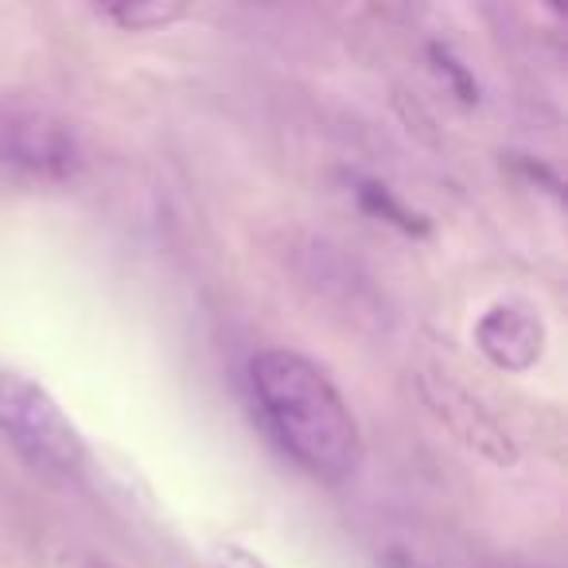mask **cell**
<instances>
[{
  "label": "cell",
  "mask_w": 568,
  "mask_h": 568,
  "mask_svg": "<svg viewBox=\"0 0 568 568\" xmlns=\"http://www.w3.org/2000/svg\"><path fill=\"white\" fill-rule=\"evenodd\" d=\"M250 386L265 428L308 475L343 483L363 464V433L347 397L312 358L265 347L250 358Z\"/></svg>",
  "instance_id": "cell-1"
},
{
  "label": "cell",
  "mask_w": 568,
  "mask_h": 568,
  "mask_svg": "<svg viewBox=\"0 0 568 568\" xmlns=\"http://www.w3.org/2000/svg\"><path fill=\"white\" fill-rule=\"evenodd\" d=\"M0 433L43 471L74 475L87 467V440L63 405L9 363H0Z\"/></svg>",
  "instance_id": "cell-2"
},
{
  "label": "cell",
  "mask_w": 568,
  "mask_h": 568,
  "mask_svg": "<svg viewBox=\"0 0 568 568\" xmlns=\"http://www.w3.org/2000/svg\"><path fill=\"white\" fill-rule=\"evenodd\" d=\"M0 160L20 168L32 180L63 183L79 175L82 144L63 121L48 118V113H20L0 125Z\"/></svg>",
  "instance_id": "cell-3"
},
{
  "label": "cell",
  "mask_w": 568,
  "mask_h": 568,
  "mask_svg": "<svg viewBox=\"0 0 568 568\" xmlns=\"http://www.w3.org/2000/svg\"><path fill=\"white\" fill-rule=\"evenodd\" d=\"M475 339H479L483 355L490 358L503 371H526V366L537 363L545 343V327L541 320L534 316L521 304H498L475 327Z\"/></svg>",
  "instance_id": "cell-4"
},
{
  "label": "cell",
  "mask_w": 568,
  "mask_h": 568,
  "mask_svg": "<svg viewBox=\"0 0 568 568\" xmlns=\"http://www.w3.org/2000/svg\"><path fill=\"white\" fill-rule=\"evenodd\" d=\"M358 203L366 206L371 214H378V219L394 222L397 230H405V234H425L428 222L420 219L417 211H409V206L402 203V199H394V191L386 187V183L378 180H358Z\"/></svg>",
  "instance_id": "cell-5"
},
{
  "label": "cell",
  "mask_w": 568,
  "mask_h": 568,
  "mask_svg": "<svg viewBox=\"0 0 568 568\" xmlns=\"http://www.w3.org/2000/svg\"><path fill=\"white\" fill-rule=\"evenodd\" d=\"M183 4H168V0H133V4H118V9H105L102 17L121 24L125 32H152V28H168L183 17Z\"/></svg>",
  "instance_id": "cell-6"
},
{
  "label": "cell",
  "mask_w": 568,
  "mask_h": 568,
  "mask_svg": "<svg viewBox=\"0 0 568 568\" xmlns=\"http://www.w3.org/2000/svg\"><path fill=\"white\" fill-rule=\"evenodd\" d=\"M214 568H268L257 552L242 549V545H219L214 549Z\"/></svg>",
  "instance_id": "cell-7"
}]
</instances>
